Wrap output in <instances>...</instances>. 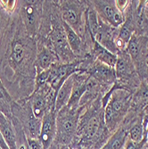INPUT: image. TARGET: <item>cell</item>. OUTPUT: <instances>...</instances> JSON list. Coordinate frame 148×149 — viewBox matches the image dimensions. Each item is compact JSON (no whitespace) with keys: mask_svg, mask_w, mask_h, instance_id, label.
<instances>
[{"mask_svg":"<svg viewBox=\"0 0 148 149\" xmlns=\"http://www.w3.org/2000/svg\"><path fill=\"white\" fill-rule=\"evenodd\" d=\"M79 61L68 63L57 62L53 64L49 69L47 85L56 93L67 79L79 72Z\"/></svg>","mask_w":148,"mask_h":149,"instance_id":"cell-6","label":"cell"},{"mask_svg":"<svg viewBox=\"0 0 148 149\" xmlns=\"http://www.w3.org/2000/svg\"><path fill=\"white\" fill-rule=\"evenodd\" d=\"M0 132L10 149H18L15 128L7 116L2 113H0Z\"/></svg>","mask_w":148,"mask_h":149,"instance_id":"cell-16","label":"cell"},{"mask_svg":"<svg viewBox=\"0 0 148 149\" xmlns=\"http://www.w3.org/2000/svg\"><path fill=\"white\" fill-rule=\"evenodd\" d=\"M60 62L56 54L47 47H42L39 49L36 58L37 73L50 69L53 64Z\"/></svg>","mask_w":148,"mask_h":149,"instance_id":"cell-12","label":"cell"},{"mask_svg":"<svg viewBox=\"0 0 148 149\" xmlns=\"http://www.w3.org/2000/svg\"><path fill=\"white\" fill-rule=\"evenodd\" d=\"M3 88H4V86H3V83H2V80H1V79H0V89Z\"/></svg>","mask_w":148,"mask_h":149,"instance_id":"cell-28","label":"cell"},{"mask_svg":"<svg viewBox=\"0 0 148 149\" xmlns=\"http://www.w3.org/2000/svg\"><path fill=\"white\" fill-rule=\"evenodd\" d=\"M60 15L66 23L82 38L86 30V11L84 1H61L59 4Z\"/></svg>","mask_w":148,"mask_h":149,"instance_id":"cell-3","label":"cell"},{"mask_svg":"<svg viewBox=\"0 0 148 149\" xmlns=\"http://www.w3.org/2000/svg\"><path fill=\"white\" fill-rule=\"evenodd\" d=\"M74 74L67 79L56 92L55 101V110L56 113H58L64 106H66L69 102L74 85Z\"/></svg>","mask_w":148,"mask_h":149,"instance_id":"cell-13","label":"cell"},{"mask_svg":"<svg viewBox=\"0 0 148 149\" xmlns=\"http://www.w3.org/2000/svg\"><path fill=\"white\" fill-rule=\"evenodd\" d=\"M41 1H24L21 10V15L25 29L30 36H35L39 29L42 9Z\"/></svg>","mask_w":148,"mask_h":149,"instance_id":"cell-7","label":"cell"},{"mask_svg":"<svg viewBox=\"0 0 148 149\" xmlns=\"http://www.w3.org/2000/svg\"><path fill=\"white\" fill-rule=\"evenodd\" d=\"M144 145H145L144 140L141 143H135L128 138V139L123 146V149H143Z\"/></svg>","mask_w":148,"mask_h":149,"instance_id":"cell-24","label":"cell"},{"mask_svg":"<svg viewBox=\"0 0 148 149\" xmlns=\"http://www.w3.org/2000/svg\"><path fill=\"white\" fill-rule=\"evenodd\" d=\"M27 50L26 47L23 45V43L21 40L17 39L15 40L11 45V51L9 56V62L10 64L13 66H20L23 63L24 60L27 56Z\"/></svg>","mask_w":148,"mask_h":149,"instance_id":"cell-18","label":"cell"},{"mask_svg":"<svg viewBox=\"0 0 148 149\" xmlns=\"http://www.w3.org/2000/svg\"><path fill=\"white\" fill-rule=\"evenodd\" d=\"M129 130L124 126H120L100 149H123V146L128 139Z\"/></svg>","mask_w":148,"mask_h":149,"instance_id":"cell-15","label":"cell"},{"mask_svg":"<svg viewBox=\"0 0 148 149\" xmlns=\"http://www.w3.org/2000/svg\"><path fill=\"white\" fill-rule=\"evenodd\" d=\"M131 92L119 85L114 86L103 97L102 106L104 108V123L112 134L124 119L131 104Z\"/></svg>","mask_w":148,"mask_h":149,"instance_id":"cell-1","label":"cell"},{"mask_svg":"<svg viewBox=\"0 0 148 149\" xmlns=\"http://www.w3.org/2000/svg\"><path fill=\"white\" fill-rule=\"evenodd\" d=\"M0 5L5 10L8 12H13L17 5V1H9V0H7V1H0Z\"/></svg>","mask_w":148,"mask_h":149,"instance_id":"cell-25","label":"cell"},{"mask_svg":"<svg viewBox=\"0 0 148 149\" xmlns=\"http://www.w3.org/2000/svg\"><path fill=\"white\" fill-rule=\"evenodd\" d=\"M68 149H76V148L73 147V146H72L70 145V146H68Z\"/></svg>","mask_w":148,"mask_h":149,"instance_id":"cell-29","label":"cell"},{"mask_svg":"<svg viewBox=\"0 0 148 149\" xmlns=\"http://www.w3.org/2000/svg\"><path fill=\"white\" fill-rule=\"evenodd\" d=\"M79 116V108L70 109L67 106H64L57 113L56 139L59 146H70L71 142L74 139Z\"/></svg>","mask_w":148,"mask_h":149,"instance_id":"cell-2","label":"cell"},{"mask_svg":"<svg viewBox=\"0 0 148 149\" xmlns=\"http://www.w3.org/2000/svg\"><path fill=\"white\" fill-rule=\"evenodd\" d=\"M118 59L114 71L116 74V79L120 80H129L131 77L135 75V65L129 56V54L125 51H120L118 54Z\"/></svg>","mask_w":148,"mask_h":149,"instance_id":"cell-10","label":"cell"},{"mask_svg":"<svg viewBox=\"0 0 148 149\" xmlns=\"http://www.w3.org/2000/svg\"><path fill=\"white\" fill-rule=\"evenodd\" d=\"M128 138L135 143H141L144 140V125L141 120H138L129 129Z\"/></svg>","mask_w":148,"mask_h":149,"instance_id":"cell-22","label":"cell"},{"mask_svg":"<svg viewBox=\"0 0 148 149\" xmlns=\"http://www.w3.org/2000/svg\"><path fill=\"white\" fill-rule=\"evenodd\" d=\"M27 149H43L38 139H27Z\"/></svg>","mask_w":148,"mask_h":149,"instance_id":"cell-23","label":"cell"},{"mask_svg":"<svg viewBox=\"0 0 148 149\" xmlns=\"http://www.w3.org/2000/svg\"><path fill=\"white\" fill-rule=\"evenodd\" d=\"M53 16V15H52ZM51 49L56 54L61 63H68L75 62V55L70 48L67 41V35L63 27L62 18L59 20L56 15L52 18V30L49 35Z\"/></svg>","mask_w":148,"mask_h":149,"instance_id":"cell-4","label":"cell"},{"mask_svg":"<svg viewBox=\"0 0 148 149\" xmlns=\"http://www.w3.org/2000/svg\"><path fill=\"white\" fill-rule=\"evenodd\" d=\"M98 26L99 16L89 2L86 11V30L88 32L90 38L93 39V41H95V38L97 34Z\"/></svg>","mask_w":148,"mask_h":149,"instance_id":"cell-19","label":"cell"},{"mask_svg":"<svg viewBox=\"0 0 148 149\" xmlns=\"http://www.w3.org/2000/svg\"><path fill=\"white\" fill-rule=\"evenodd\" d=\"M63 27H64V30L67 35V41H68L71 50L75 55V56H81L82 52L84 51V45H83L81 38H80L71 27H69L64 22H63Z\"/></svg>","mask_w":148,"mask_h":149,"instance_id":"cell-20","label":"cell"},{"mask_svg":"<svg viewBox=\"0 0 148 149\" xmlns=\"http://www.w3.org/2000/svg\"><path fill=\"white\" fill-rule=\"evenodd\" d=\"M0 149H10L7 143L6 142L4 137L2 136L1 132H0Z\"/></svg>","mask_w":148,"mask_h":149,"instance_id":"cell-27","label":"cell"},{"mask_svg":"<svg viewBox=\"0 0 148 149\" xmlns=\"http://www.w3.org/2000/svg\"><path fill=\"white\" fill-rule=\"evenodd\" d=\"M136 30V23L134 16L129 15L124 20L123 24L119 28V32L115 36V44L119 50L125 48Z\"/></svg>","mask_w":148,"mask_h":149,"instance_id":"cell-11","label":"cell"},{"mask_svg":"<svg viewBox=\"0 0 148 149\" xmlns=\"http://www.w3.org/2000/svg\"><path fill=\"white\" fill-rule=\"evenodd\" d=\"M92 55L94 58H96L97 61H99L102 63H104L106 65L112 67V68H114L116 65L118 56L114 55V54L111 53L110 51L103 47L97 41L93 42Z\"/></svg>","mask_w":148,"mask_h":149,"instance_id":"cell-17","label":"cell"},{"mask_svg":"<svg viewBox=\"0 0 148 149\" xmlns=\"http://www.w3.org/2000/svg\"><path fill=\"white\" fill-rule=\"evenodd\" d=\"M95 41L114 55H118L120 53V50L115 44V33L113 28L100 18L98 31L95 38Z\"/></svg>","mask_w":148,"mask_h":149,"instance_id":"cell-9","label":"cell"},{"mask_svg":"<svg viewBox=\"0 0 148 149\" xmlns=\"http://www.w3.org/2000/svg\"><path fill=\"white\" fill-rule=\"evenodd\" d=\"M56 114L55 109L49 110L42 118L38 139L43 149H49L56 135Z\"/></svg>","mask_w":148,"mask_h":149,"instance_id":"cell-8","label":"cell"},{"mask_svg":"<svg viewBox=\"0 0 148 149\" xmlns=\"http://www.w3.org/2000/svg\"><path fill=\"white\" fill-rule=\"evenodd\" d=\"M101 20L112 26L120 28L124 22V15L116 6L115 1H89Z\"/></svg>","mask_w":148,"mask_h":149,"instance_id":"cell-5","label":"cell"},{"mask_svg":"<svg viewBox=\"0 0 148 149\" xmlns=\"http://www.w3.org/2000/svg\"><path fill=\"white\" fill-rule=\"evenodd\" d=\"M143 125H144V141L145 143H148V116L145 117Z\"/></svg>","mask_w":148,"mask_h":149,"instance_id":"cell-26","label":"cell"},{"mask_svg":"<svg viewBox=\"0 0 148 149\" xmlns=\"http://www.w3.org/2000/svg\"><path fill=\"white\" fill-rule=\"evenodd\" d=\"M41 123L42 120L36 118L32 112L29 113L28 120L26 123L27 131L29 133V139H38L39 133H40V128H41Z\"/></svg>","mask_w":148,"mask_h":149,"instance_id":"cell-21","label":"cell"},{"mask_svg":"<svg viewBox=\"0 0 148 149\" xmlns=\"http://www.w3.org/2000/svg\"><path fill=\"white\" fill-rule=\"evenodd\" d=\"M145 38L138 37L135 33L127 45V53L131 57L133 63H141L142 58L145 56Z\"/></svg>","mask_w":148,"mask_h":149,"instance_id":"cell-14","label":"cell"}]
</instances>
